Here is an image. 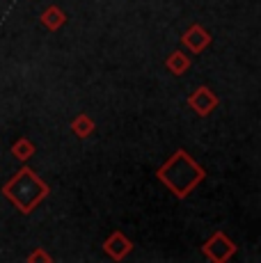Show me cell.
Here are the masks:
<instances>
[{"mask_svg":"<svg viewBox=\"0 0 261 263\" xmlns=\"http://www.w3.org/2000/svg\"><path fill=\"white\" fill-rule=\"evenodd\" d=\"M156 176L177 199H185L190 192L207 179V172H204V167L188 154V151L177 149L156 170Z\"/></svg>","mask_w":261,"mask_h":263,"instance_id":"obj_1","label":"cell"},{"mask_svg":"<svg viewBox=\"0 0 261 263\" xmlns=\"http://www.w3.org/2000/svg\"><path fill=\"white\" fill-rule=\"evenodd\" d=\"M3 195L16 206V211H21L23 215H30L51 195V188H48L46 181H42L34 174V170L23 165V167L3 185Z\"/></svg>","mask_w":261,"mask_h":263,"instance_id":"obj_2","label":"cell"},{"mask_svg":"<svg viewBox=\"0 0 261 263\" xmlns=\"http://www.w3.org/2000/svg\"><path fill=\"white\" fill-rule=\"evenodd\" d=\"M202 254L207 256L211 263H227L236 254V245L229 236L222 234V231H215V234L202 245Z\"/></svg>","mask_w":261,"mask_h":263,"instance_id":"obj_3","label":"cell"},{"mask_svg":"<svg viewBox=\"0 0 261 263\" xmlns=\"http://www.w3.org/2000/svg\"><path fill=\"white\" fill-rule=\"evenodd\" d=\"M218 103H220V99L211 92L209 87H204V85L195 89V92L190 94V99H188V105L199 115V117H207V115H211L215 108H218Z\"/></svg>","mask_w":261,"mask_h":263,"instance_id":"obj_4","label":"cell"},{"mask_svg":"<svg viewBox=\"0 0 261 263\" xmlns=\"http://www.w3.org/2000/svg\"><path fill=\"white\" fill-rule=\"evenodd\" d=\"M130 250H133V242H130L122 231H113V234L103 240V252L113 261H124L130 254Z\"/></svg>","mask_w":261,"mask_h":263,"instance_id":"obj_5","label":"cell"},{"mask_svg":"<svg viewBox=\"0 0 261 263\" xmlns=\"http://www.w3.org/2000/svg\"><path fill=\"white\" fill-rule=\"evenodd\" d=\"M181 44L190 50V53L199 55V53H204V50H207V48L211 46V34L202 28V25L195 23V25H190V28L183 32Z\"/></svg>","mask_w":261,"mask_h":263,"instance_id":"obj_6","label":"cell"},{"mask_svg":"<svg viewBox=\"0 0 261 263\" xmlns=\"http://www.w3.org/2000/svg\"><path fill=\"white\" fill-rule=\"evenodd\" d=\"M39 21H42V25L46 30H51V32H58V30L64 28V23H67V14H64L62 9L58 7V5H51V7H46L42 12Z\"/></svg>","mask_w":261,"mask_h":263,"instance_id":"obj_7","label":"cell"},{"mask_svg":"<svg viewBox=\"0 0 261 263\" xmlns=\"http://www.w3.org/2000/svg\"><path fill=\"white\" fill-rule=\"evenodd\" d=\"M165 67H167L170 73L183 76L190 69V58L183 53V50H174V53H170V58L165 60Z\"/></svg>","mask_w":261,"mask_h":263,"instance_id":"obj_8","label":"cell"},{"mask_svg":"<svg viewBox=\"0 0 261 263\" xmlns=\"http://www.w3.org/2000/svg\"><path fill=\"white\" fill-rule=\"evenodd\" d=\"M94 121L89 115H76V117L71 119V133L76 135L78 140H85V138H89V135L94 133Z\"/></svg>","mask_w":261,"mask_h":263,"instance_id":"obj_9","label":"cell"},{"mask_svg":"<svg viewBox=\"0 0 261 263\" xmlns=\"http://www.w3.org/2000/svg\"><path fill=\"white\" fill-rule=\"evenodd\" d=\"M34 151H37V146H34V142L28 138H18L16 142L12 144V156L16 160H21V163H26V160L32 158Z\"/></svg>","mask_w":261,"mask_h":263,"instance_id":"obj_10","label":"cell"},{"mask_svg":"<svg viewBox=\"0 0 261 263\" xmlns=\"http://www.w3.org/2000/svg\"><path fill=\"white\" fill-rule=\"evenodd\" d=\"M37 261H44V263H51L53 261V256L51 254H46V252L39 247V250H34L32 254H28V263H37Z\"/></svg>","mask_w":261,"mask_h":263,"instance_id":"obj_11","label":"cell"}]
</instances>
